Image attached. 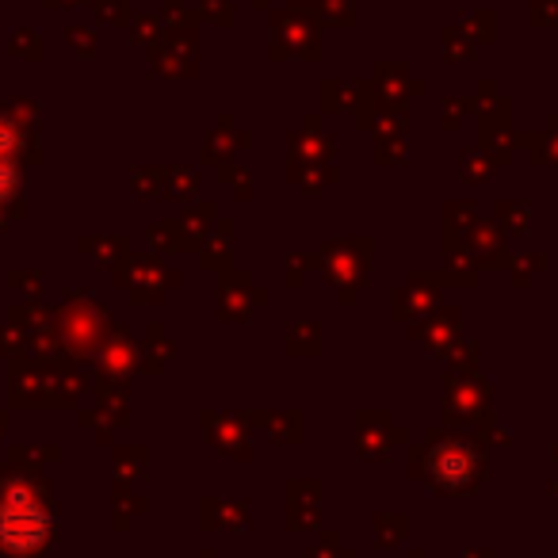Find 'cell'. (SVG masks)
Listing matches in <instances>:
<instances>
[{
  "mask_svg": "<svg viewBox=\"0 0 558 558\" xmlns=\"http://www.w3.org/2000/svg\"><path fill=\"white\" fill-rule=\"evenodd\" d=\"M46 539V516L31 497H8L0 505V543L12 551H31Z\"/></svg>",
  "mask_w": 558,
  "mask_h": 558,
  "instance_id": "obj_1",
  "label": "cell"
},
{
  "mask_svg": "<svg viewBox=\"0 0 558 558\" xmlns=\"http://www.w3.org/2000/svg\"><path fill=\"white\" fill-rule=\"evenodd\" d=\"M471 474H474V459L467 455V451L444 448L440 455H436V478H440V482H448V486H463Z\"/></svg>",
  "mask_w": 558,
  "mask_h": 558,
  "instance_id": "obj_2",
  "label": "cell"
}]
</instances>
